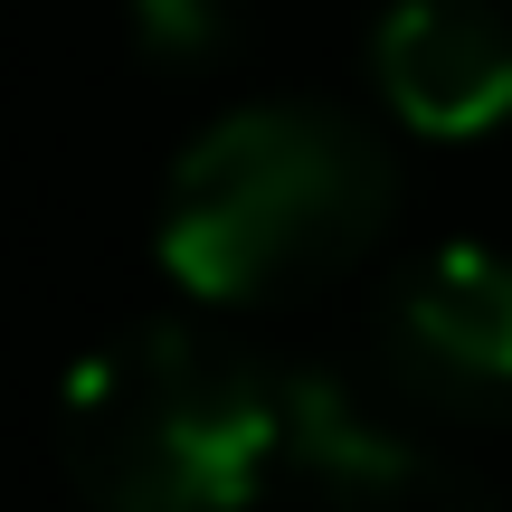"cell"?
<instances>
[{
	"mask_svg": "<svg viewBox=\"0 0 512 512\" xmlns=\"http://www.w3.org/2000/svg\"><path fill=\"white\" fill-rule=\"evenodd\" d=\"M389 351L427 399L512 418V266L484 247H427L389 294Z\"/></svg>",
	"mask_w": 512,
	"mask_h": 512,
	"instance_id": "obj_3",
	"label": "cell"
},
{
	"mask_svg": "<svg viewBox=\"0 0 512 512\" xmlns=\"http://www.w3.org/2000/svg\"><path fill=\"white\" fill-rule=\"evenodd\" d=\"M275 475L323 494H437V456L332 370H275Z\"/></svg>",
	"mask_w": 512,
	"mask_h": 512,
	"instance_id": "obj_5",
	"label": "cell"
},
{
	"mask_svg": "<svg viewBox=\"0 0 512 512\" xmlns=\"http://www.w3.org/2000/svg\"><path fill=\"white\" fill-rule=\"evenodd\" d=\"M370 76L408 133L465 143L512 114V29L484 0H389L370 29Z\"/></svg>",
	"mask_w": 512,
	"mask_h": 512,
	"instance_id": "obj_4",
	"label": "cell"
},
{
	"mask_svg": "<svg viewBox=\"0 0 512 512\" xmlns=\"http://www.w3.org/2000/svg\"><path fill=\"white\" fill-rule=\"evenodd\" d=\"M389 228V152L351 114L323 105H247L181 152L162 190L171 285L200 304H285L323 275L361 266Z\"/></svg>",
	"mask_w": 512,
	"mask_h": 512,
	"instance_id": "obj_1",
	"label": "cell"
},
{
	"mask_svg": "<svg viewBox=\"0 0 512 512\" xmlns=\"http://www.w3.org/2000/svg\"><path fill=\"white\" fill-rule=\"evenodd\" d=\"M133 29L162 57H209L247 29V0H133Z\"/></svg>",
	"mask_w": 512,
	"mask_h": 512,
	"instance_id": "obj_6",
	"label": "cell"
},
{
	"mask_svg": "<svg viewBox=\"0 0 512 512\" xmlns=\"http://www.w3.org/2000/svg\"><path fill=\"white\" fill-rule=\"evenodd\" d=\"M76 494L124 512H219L275 475V380L190 323H143L86 351L57 389Z\"/></svg>",
	"mask_w": 512,
	"mask_h": 512,
	"instance_id": "obj_2",
	"label": "cell"
}]
</instances>
